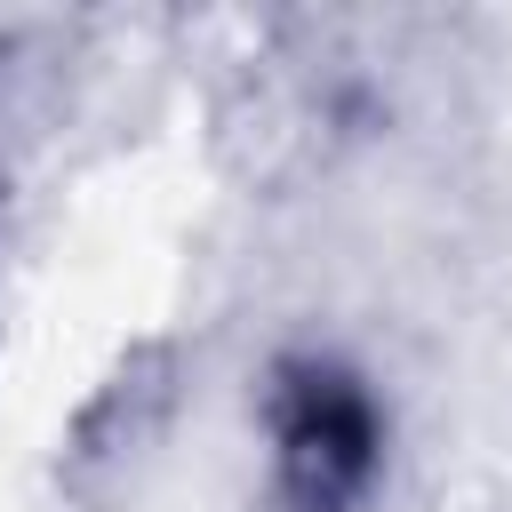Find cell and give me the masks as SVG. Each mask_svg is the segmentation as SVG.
Listing matches in <instances>:
<instances>
[{
  "mask_svg": "<svg viewBox=\"0 0 512 512\" xmlns=\"http://www.w3.org/2000/svg\"><path fill=\"white\" fill-rule=\"evenodd\" d=\"M376 408L344 368H288L280 384V488L304 512H352L360 488L376 480Z\"/></svg>",
  "mask_w": 512,
  "mask_h": 512,
  "instance_id": "1",
  "label": "cell"
}]
</instances>
